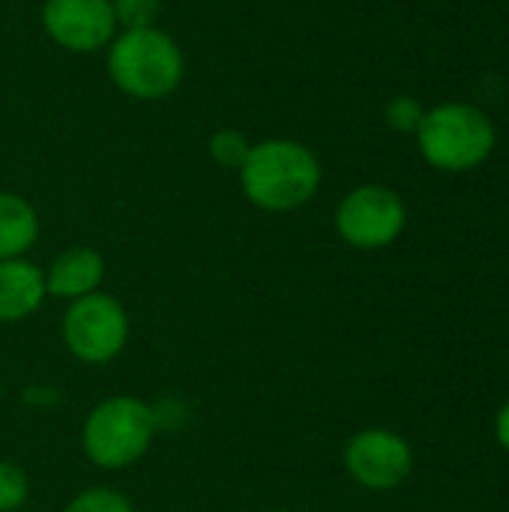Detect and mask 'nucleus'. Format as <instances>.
Instances as JSON below:
<instances>
[{
    "instance_id": "nucleus-7",
    "label": "nucleus",
    "mask_w": 509,
    "mask_h": 512,
    "mask_svg": "<svg viewBox=\"0 0 509 512\" xmlns=\"http://www.w3.org/2000/svg\"><path fill=\"white\" fill-rule=\"evenodd\" d=\"M45 36L69 54H96L120 33L111 0H42Z\"/></svg>"
},
{
    "instance_id": "nucleus-11",
    "label": "nucleus",
    "mask_w": 509,
    "mask_h": 512,
    "mask_svg": "<svg viewBox=\"0 0 509 512\" xmlns=\"http://www.w3.org/2000/svg\"><path fill=\"white\" fill-rule=\"evenodd\" d=\"M36 240H39L36 207L24 195L0 189V261L27 258Z\"/></svg>"
},
{
    "instance_id": "nucleus-10",
    "label": "nucleus",
    "mask_w": 509,
    "mask_h": 512,
    "mask_svg": "<svg viewBox=\"0 0 509 512\" xmlns=\"http://www.w3.org/2000/svg\"><path fill=\"white\" fill-rule=\"evenodd\" d=\"M48 300L45 270L27 258L0 261V324L27 321Z\"/></svg>"
},
{
    "instance_id": "nucleus-1",
    "label": "nucleus",
    "mask_w": 509,
    "mask_h": 512,
    "mask_svg": "<svg viewBox=\"0 0 509 512\" xmlns=\"http://www.w3.org/2000/svg\"><path fill=\"white\" fill-rule=\"evenodd\" d=\"M243 198L264 213H294L321 189V159L294 138L255 141L237 171Z\"/></svg>"
},
{
    "instance_id": "nucleus-6",
    "label": "nucleus",
    "mask_w": 509,
    "mask_h": 512,
    "mask_svg": "<svg viewBox=\"0 0 509 512\" xmlns=\"http://www.w3.org/2000/svg\"><path fill=\"white\" fill-rule=\"evenodd\" d=\"M333 222H336V234L348 246L375 252L393 246L402 237L408 225V207L396 189L384 183H363L345 192Z\"/></svg>"
},
{
    "instance_id": "nucleus-4",
    "label": "nucleus",
    "mask_w": 509,
    "mask_h": 512,
    "mask_svg": "<svg viewBox=\"0 0 509 512\" xmlns=\"http://www.w3.org/2000/svg\"><path fill=\"white\" fill-rule=\"evenodd\" d=\"M156 429L153 405L138 396H108L84 417L81 450L99 471H126L147 456Z\"/></svg>"
},
{
    "instance_id": "nucleus-16",
    "label": "nucleus",
    "mask_w": 509,
    "mask_h": 512,
    "mask_svg": "<svg viewBox=\"0 0 509 512\" xmlns=\"http://www.w3.org/2000/svg\"><path fill=\"white\" fill-rule=\"evenodd\" d=\"M114 18L120 30H141L156 27L162 15V0H111Z\"/></svg>"
},
{
    "instance_id": "nucleus-8",
    "label": "nucleus",
    "mask_w": 509,
    "mask_h": 512,
    "mask_svg": "<svg viewBox=\"0 0 509 512\" xmlns=\"http://www.w3.org/2000/svg\"><path fill=\"white\" fill-rule=\"evenodd\" d=\"M345 471L369 492L399 489L414 471V453L408 441L390 429H363L351 435L342 450Z\"/></svg>"
},
{
    "instance_id": "nucleus-2",
    "label": "nucleus",
    "mask_w": 509,
    "mask_h": 512,
    "mask_svg": "<svg viewBox=\"0 0 509 512\" xmlns=\"http://www.w3.org/2000/svg\"><path fill=\"white\" fill-rule=\"evenodd\" d=\"M111 84L138 102H162L174 96L186 75V57L177 39L156 27L120 30L105 48Z\"/></svg>"
},
{
    "instance_id": "nucleus-9",
    "label": "nucleus",
    "mask_w": 509,
    "mask_h": 512,
    "mask_svg": "<svg viewBox=\"0 0 509 512\" xmlns=\"http://www.w3.org/2000/svg\"><path fill=\"white\" fill-rule=\"evenodd\" d=\"M105 258L93 246H66L45 267V291L57 300H78L93 291H102Z\"/></svg>"
},
{
    "instance_id": "nucleus-15",
    "label": "nucleus",
    "mask_w": 509,
    "mask_h": 512,
    "mask_svg": "<svg viewBox=\"0 0 509 512\" xmlns=\"http://www.w3.org/2000/svg\"><path fill=\"white\" fill-rule=\"evenodd\" d=\"M384 117H387V126L393 132H402V135H417L423 117H426V108L420 99L408 96V93H399L387 102L384 108Z\"/></svg>"
},
{
    "instance_id": "nucleus-3",
    "label": "nucleus",
    "mask_w": 509,
    "mask_h": 512,
    "mask_svg": "<svg viewBox=\"0 0 509 512\" xmlns=\"http://www.w3.org/2000/svg\"><path fill=\"white\" fill-rule=\"evenodd\" d=\"M420 156L447 174H462L480 168L498 147L495 120L471 102H441L426 108L417 129Z\"/></svg>"
},
{
    "instance_id": "nucleus-5",
    "label": "nucleus",
    "mask_w": 509,
    "mask_h": 512,
    "mask_svg": "<svg viewBox=\"0 0 509 512\" xmlns=\"http://www.w3.org/2000/svg\"><path fill=\"white\" fill-rule=\"evenodd\" d=\"M60 339L84 366H105L117 360L129 342V312L105 291H93L66 303L60 321Z\"/></svg>"
},
{
    "instance_id": "nucleus-14",
    "label": "nucleus",
    "mask_w": 509,
    "mask_h": 512,
    "mask_svg": "<svg viewBox=\"0 0 509 512\" xmlns=\"http://www.w3.org/2000/svg\"><path fill=\"white\" fill-rule=\"evenodd\" d=\"M30 498L27 471L9 459H0V512H18Z\"/></svg>"
},
{
    "instance_id": "nucleus-13",
    "label": "nucleus",
    "mask_w": 509,
    "mask_h": 512,
    "mask_svg": "<svg viewBox=\"0 0 509 512\" xmlns=\"http://www.w3.org/2000/svg\"><path fill=\"white\" fill-rule=\"evenodd\" d=\"M63 512H135V504L111 486H87L69 498Z\"/></svg>"
},
{
    "instance_id": "nucleus-12",
    "label": "nucleus",
    "mask_w": 509,
    "mask_h": 512,
    "mask_svg": "<svg viewBox=\"0 0 509 512\" xmlns=\"http://www.w3.org/2000/svg\"><path fill=\"white\" fill-rule=\"evenodd\" d=\"M252 150V141L240 132V129H216L210 138H207V156L213 165L225 168V171H240V165L246 162Z\"/></svg>"
},
{
    "instance_id": "nucleus-17",
    "label": "nucleus",
    "mask_w": 509,
    "mask_h": 512,
    "mask_svg": "<svg viewBox=\"0 0 509 512\" xmlns=\"http://www.w3.org/2000/svg\"><path fill=\"white\" fill-rule=\"evenodd\" d=\"M495 438L509 453V399L504 402V408L498 411V417H495Z\"/></svg>"
}]
</instances>
